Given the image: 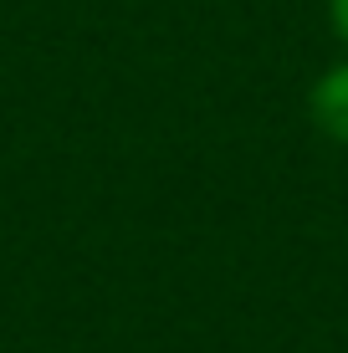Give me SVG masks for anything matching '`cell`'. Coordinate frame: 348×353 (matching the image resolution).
<instances>
[{
    "label": "cell",
    "mask_w": 348,
    "mask_h": 353,
    "mask_svg": "<svg viewBox=\"0 0 348 353\" xmlns=\"http://www.w3.org/2000/svg\"><path fill=\"white\" fill-rule=\"evenodd\" d=\"M313 118L323 133H333L338 143H348V62L323 72V82L313 88Z\"/></svg>",
    "instance_id": "cell-1"
},
{
    "label": "cell",
    "mask_w": 348,
    "mask_h": 353,
    "mask_svg": "<svg viewBox=\"0 0 348 353\" xmlns=\"http://www.w3.org/2000/svg\"><path fill=\"white\" fill-rule=\"evenodd\" d=\"M333 21H338V31H343V41H348V0H333Z\"/></svg>",
    "instance_id": "cell-2"
}]
</instances>
